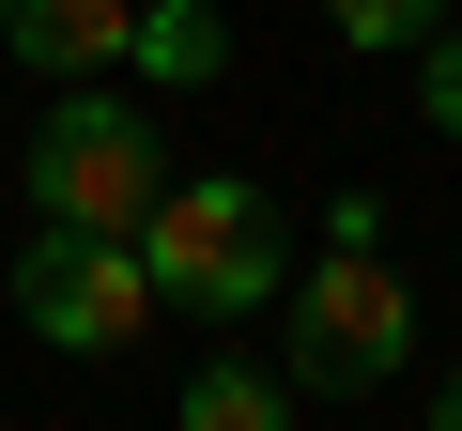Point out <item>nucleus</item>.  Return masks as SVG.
<instances>
[{
  "instance_id": "obj_1",
  "label": "nucleus",
  "mask_w": 462,
  "mask_h": 431,
  "mask_svg": "<svg viewBox=\"0 0 462 431\" xmlns=\"http://www.w3.org/2000/svg\"><path fill=\"white\" fill-rule=\"evenodd\" d=\"M139 278L170 293V308H200V324H247L278 278H293V216L263 200V185H231V170H170L154 185V216H139Z\"/></svg>"
},
{
  "instance_id": "obj_2",
  "label": "nucleus",
  "mask_w": 462,
  "mask_h": 431,
  "mask_svg": "<svg viewBox=\"0 0 462 431\" xmlns=\"http://www.w3.org/2000/svg\"><path fill=\"white\" fill-rule=\"evenodd\" d=\"M154 185H170L154 108H124V93H78V78H62V108L32 124V216H62V232H139Z\"/></svg>"
},
{
  "instance_id": "obj_3",
  "label": "nucleus",
  "mask_w": 462,
  "mask_h": 431,
  "mask_svg": "<svg viewBox=\"0 0 462 431\" xmlns=\"http://www.w3.org/2000/svg\"><path fill=\"white\" fill-rule=\"evenodd\" d=\"M278 293H293V385H309V400L401 385V354H416V293H401L370 247H339V262H309V278H278Z\"/></svg>"
},
{
  "instance_id": "obj_4",
  "label": "nucleus",
  "mask_w": 462,
  "mask_h": 431,
  "mask_svg": "<svg viewBox=\"0 0 462 431\" xmlns=\"http://www.w3.org/2000/svg\"><path fill=\"white\" fill-rule=\"evenodd\" d=\"M16 324L32 339H62V354H124L139 324H154V278H139V247L124 232H32V262H16Z\"/></svg>"
},
{
  "instance_id": "obj_5",
  "label": "nucleus",
  "mask_w": 462,
  "mask_h": 431,
  "mask_svg": "<svg viewBox=\"0 0 462 431\" xmlns=\"http://www.w3.org/2000/svg\"><path fill=\"white\" fill-rule=\"evenodd\" d=\"M124 16H139V0H16L0 32H16L32 78H93V62H124Z\"/></svg>"
},
{
  "instance_id": "obj_6",
  "label": "nucleus",
  "mask_w": 462,
  "mask_h": 431,
  "mask_svg": "<svg viewBox=\"0 0 462 431\" xmlns=\"http://www.w3.org/2000/svg\"><path fill=\"white\" fill-rule=\"evenodd\" d=\"M124 62H139L154 93H200V78L231 62V16H216V0H139V16H124Z\"/></svg>"
},
{
  "instance_id": "obj_7",
  "label": "nucleus",
  "mask_w": 462,
  "mask_h": 431,
  "mask_svg": "<svg viewBox=\"0 0 462 431\" xmlns=\"http://www.w3.org/2000/svg\"><path fill=\"white\" fill-rule=\"evenodd\" d=\"M185 431H293V370L200 354V370H185Z\"/></svg>"
},
{
  "instance_id": "obj_8",
  "label": "nucleus",
  "mask_w": 462,
  "mask_h": 431,
  "mask_svg": "<svg viewBox=\"0 0 462 431\" xmlns=\"http://www.w3.org/2000/svg\"><path fill=\"white\" fill-rule=\"evenodd\" d=\"M431 16H447V0H324V32H339V47H370V62H401Z\"/></svg>"
},
{
  "instance_id": "obj_9",
  "label": "nucleus",
  "mask_w": 462,
  "mask_h": 431,
  "mask_svg": "<svg viewBox=\"0 0 462 431\" xmlns=\"http://www.w3.org/2000/svg\"><path fill=\"white\" fill-rule=\"evenodd\" d=\"M401 62H416V108H431V124L462 139V16H447V32H416Z\"/></svg>"
},
{
  "instance_id": "obj_10",
  "label": "nucleus",
  "mask_w": 462,
  "mask_h": 431,
  "mask_svg": "<svg viewBox=\"0 0 462 431\" xmlns=\"http://www.w3.org/2000/svg\"><path fill=\"white\" fill-rule=\"evenodd\" d=\"M431 431H462V370H447V385H431Z\"/></svg>"
},
{
  "instance_id": "obj_11",
  "label": "nucleus",
  "mask_w": 462,
  "mask_h": 431,
  "mask_svg": "<svg viewBox=\"0 0 462 431\" xmlns=\"http://www.w3.org/2000/svg\"><path fill=\"white\" fill-rule=\"evenodd\" d=\"M0 16H16V0H0Z\"/></svg>"
},
{
  "instance_id": "obj_12",
  "label": "nucleus",
  "mask_w": 462,
  "mask_h": 431,
  "mask_svg": "<svg viewBox=\"0 0 462 431\" xmlns=\"http://www.w3.org/2000/svg\"><path fill=\"white\" fill-rule=\"evenodd\" d=\"M447 16H462V0H447Z\"/></svg>"
}]
</instances>
